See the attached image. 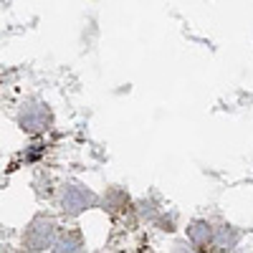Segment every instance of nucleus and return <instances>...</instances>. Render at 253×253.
Wrapping results in <instances>:
<instances>
[{
	"label": "nucleus",
	"mask_w": 253,
	"mask_h": 253,
	"mask_svg": "<svg viewBox=\"0 0 253 253\" xmlns=\"http://www.w3.org/2000/svg\"><path fill=\"white\" fill-rule=\"evenodd\" d=\"M91 203H94V195L89 193L86 187L71 185V187H66V193H63V210H66V213H71V215L81 213V210L89 208Z\"/></svg>",
	"instance_id": "obj_1"
},
{
	"label": "nucleus",
	"mask_w": 253,
	"mask_h": 253,
	"mask_svg": "<svg viewBox=\"0 0 253 253\" xmlns=\"http://www.w3.org/2000/svg\"><path fill=\"white\" fill-rule=\"evenodd\" d=\"M26 243L31 251H43L53 243V225L48 220H36L26 236Z\"/></svg>",
	"instance_id": "obj_2"
},
{
	"label": "nucleus",
	"mask_w": 253,
	"mask_h": 253,
	"mask_svg": "<svg viewBox=\"0 0 253 253\" xmlns=\"http://www.w3.org/2000/svg\"><path fill=\"white\" fill-rule=\"evenodd\" d=\"M20 124H23V129L28 132H41V129H46V124H48V112L46 109H33L28 107L23 112V117H20Z\"/></svg>",
	"instance_id": "obj_3"
},
{
	"label": "nucleus",
	"mask_w": 253,
	"mask_h": 253,
	"mask_svg": "<svg viewBox=\"0 0 253 253\" xmlns=\"http://www.w3.org/2000/svg\"><path fill=\"white\" fill-rule=\"evenodd\" d=\"M190 238H193V243H208L210 241V225L208 223H195L193 228H190Z\"/></svg>",
	"instance_id": "obj_4"
}]
</instances>
